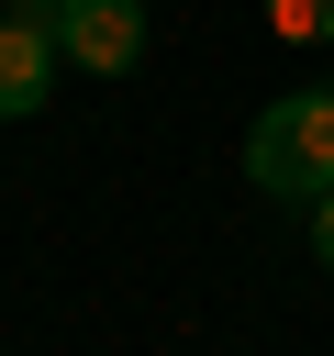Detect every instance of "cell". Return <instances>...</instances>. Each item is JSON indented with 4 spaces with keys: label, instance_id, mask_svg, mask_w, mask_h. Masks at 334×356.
<instances>
[{
    "label": "cell",
    "instance_id": "cell-1",
    "mask_svg": "<svg viewBox=\"0 0 334 356\" xmlns=\"http://www.w3.org/2000/svg\"><path fill=\"white\" fill-rule=\"evenodd\" d=\"M245 178L267 200H323L334 189V89H289L245 122Z\"/></svg>",
    "mask_w": 334,
    "mask_h": 356
},
{
    "label": "cell",
    "instance_id": "cell-2",
    "mask_svg": "<svg viewBox=\"0 0 334 356\" xmlns=\"http://www.w3.org/2000/svg\"><path fill=\"white\" fill-rule=\"evenodd\" d=\"M56 56L89 67V78H122L145 56V0H67L56 11Z\"/></svg>",
    "mask_w": 334,
    "mask_h": 356
},
{
    "label": "cell",
    "instance_id": "cell-3",
    "mask_svg": "<svg viewBox=\"0 0 334 356\" xmlns=\"http://www.w3.org/2000/svg\"><path fill=\"white\" fill-rule=\"evenodd\" d=\"M45 89H56V33H33V22L0 11V122L45 111Z\"/></svg>",
    "mask_w": 334,
    "mask_h": 356
},
{
    "label": "cell",
    "instance_id": "cell-4",
    "mask_svg": "<svg viewBox=\"0 0 334 356\" xmlns=\"http://www.w3.org/2000/svg\"><path fill=\"white\" fill-rule=\"evenodd\" d=\"M267 33L278 44H323L334 33V0H267Z\"/></svg>",
    "mask_w": 334,
    "mask_h": 356
},
{
    "label": "cell",
    "instance_id": "cell-5",
    "mask_svg": "<svg viewBox=\"0 0 334 356\" xmlns=\"http://www.w3.org/2000/svg\"><path fill=\"white\" fill-rule=\"evenodd\" d=\"M312 256H323V278H334V189L312 200Z\"/></svg>",
    "mask_w": 334,
    "mask_h": 356
},
{
    "label": "cell",
    "instance_id": "cell-6",
    "mask_svg": "<svg viewBox=\"0 0 334 356\" xmlns=\"http://www.w3.org/2000/svg\"><path fill=\"white\" fill-rule=\"evenodd\" d=\"M0 11H11V22H33V33H56V11H67V0H0Z\"/></svg>",
    "mask_w": 334,
    "mask_h": 356
}]
</instances>
